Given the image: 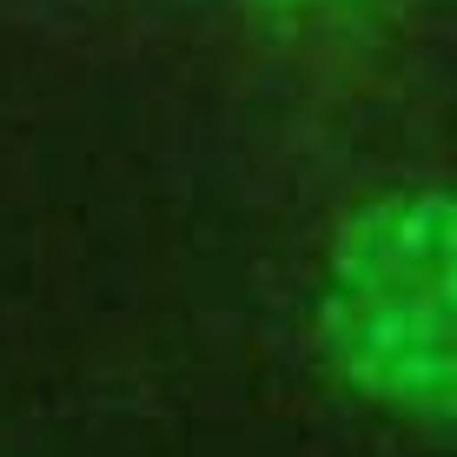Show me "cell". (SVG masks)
<instances>
[{
	"label": "cell",
	"instance_id": "6da1fadb",
	"mask_svg": "<svg viewBox=\"0 0 457 457\" xmlns=\"http://www.w3.org/2000/svg\"><path fill=\"white\" fill-rule=\"evenodd\" d=\"M312 332L358 404L457 431V186H398L338 219Z\"/></svg>",
	"mask_w": 457,
	"mask_h": 457
},
{
	"label": "cell",
	"instance_id": "7a4b0ae2",
	"mask_svg": "<svg viewBox=\"0 0 457 457\" xmlns=\"http://www.w3.org/2000/svg\"><path fill=\"white\" fill-rule=\"evenodd\" d=\"M265 7H312V0H265Z\"/></svg>",
	"mask_w": 457,
	"mask_h": 457
}]
</instances>
